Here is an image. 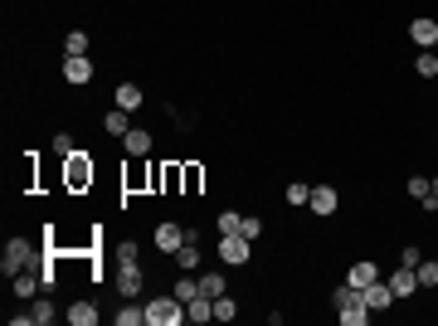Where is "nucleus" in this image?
Segmentation results:
<instances>
[{
	"mask_svg": "<svg viewBox=\"0 0 438 326\" xmlns=\"http://www.w3.org/2000/svg\"><path fill=\"white\" fill-rule=\"evenodd\" d=\"M181 322H185V302H181L176 292L146 302V326H181Z\"/></svg>",
	"mask_w": 438,
	"mask_h": 326,
	"instance_id": "nucleus-1",
	"label": "nucleus"
},
{
	"mask_svg": "<svg viewBox=\"0 0 438 326\" xmlns=\"http://www.w3.org/2000/svg\"><path fill=\"white\" fill-rule=\"evenodd\" d=\"M253 258V239H243V234H219V263L224 268H243Z\"/></svg>",
	"mask_w": 438,
	"mask_h": 326,
	"instance_id": "nucleus-2",
	"label": "nucleus"
},
{
	"mask_svg": "<svg viewBox=\"0 0 438 326\" xmlns=\"http://www.w3.org/2000/svg\"><path fill=\"white\" fill-rule=\"evenodd\" d=\"M64 161H69V176H64L69 190H83V185L93 180V161H88V151H73V156H64Z\"/></svg>",
	"mask_w": 438,
	"mask_h": 326,
	"instance_id": "nucleus-3",
	"label": "nucleus"
},
{
	"mask_svg": "<svg viewBox=\"0 0 438 326\" xmlns=\"http://www.w3.org/2000/svg\"><path fill=\"white\" fill-rule=\"evenodd\" d=\"M29 258H34V248H29L24 239H10V243H5V258H0V263H5V273L15 278V273H24V268H29Z\"/></svg>",
	"mask_w": 438,
	"mask_h": 326,
	"instance_id": "nucleus-4",
	"label": "nucleus"
},
{
	"mask_svg": "<svg viewBox=\"0 0 438 326\" xmlns=\"http://www.w3.org/2000/svg\"><path fill=\"white\" fill-rule=\"evenodd\" d=\"M390 292H395V302H404V297H414V292H419V273L400 263V273H390Z\"/></svg>",
	"mask_w": 438,
	"mask_h": 326,
	"instance_id": "nucleus-5",
	"label": "nucleus"
},
{
	"mask_svg": "<svg viewBox=\"0 0 438 326\" xmlns=\"http://www.w3.org/2000/svg\"><path fill=\"white\" fill-rule=\"evenodd\" d=\"M171 258H176V268H181V273H195V268H200V243H195V234H190V229H185V243H181Z\"/></svg>",
	"mask_w": 438,
	"mask_h": 326,
	"instance_id": "nucleus-6",
	"label": "nucleus"
},
{
	"mask_svg": "<svg viewBox=\"0 0 438 326\" xmlns=\"http://www.w3.org/2000/svg\"><path fill=\"white\" fill-rule=\"evenodd\" d=\"M360 297H365V307L370 312H385V307H395V292H390V283H370V288H360Z\"/></svg>",
	"mask_w": 438,
	"mask_h": 326,
	"instance_id": "nucleus-7",
	"label": "nucleus"
},
{
	"mask_svg": "<svg viewBox=\"0 0 438 326\" xmlns=\"http://www.w3.org/2000/svg\"><path fill=\"white\" fill-rule=\"evenodd\" d=\"M64 78H69V83H93V64H88V54L64 59Z\"/></svg>",
	"mask_w": 438,
	"mask_h": 326,
	"instance_id": "nucleus-8",
	"label": "nucleus"
},
{
	"mask_svg": "<svg viewBox=\"0 0 438 326\" xmlns=\"http://www.w3.org/2000/svg\"><path fill=\"white\" fill-rule=\"evenodd\" d=\"M181 243H185V229H181V224H171V219H166V224H161V229H156V248H161V253H176V248H181Z\"/></svg>",
	"mask_w": 438,
	"mask_h": 326,
	"instance_id": "nucleus-9",
	"label": "nucleus"
},
{
	"mask_svg": "<svg viewBox=\"0 0 438 326\" xmlns=\"http://www.w3.org/2000/svg\"><path fill=\"white\" fill-rule=\"evenodd\" d=\"M117 292H122V297H136V292H141V268H136V263H122V268H117Z\"/></svg>",
	"mask_w": 438,
	"mask_h": 326,
	"instance_id": "nucleus-10",
	"label": "nucleus"
},
{
	"mask_svg": "<svg viewBox=\"0 0 438 326\" xmlns=\"http://www.w3.org/2000/svg\"><path fill=\"white\" fill-rule=\"evenodd\" d=\"M185 322H215V297H205V292H200V297H190V302H185Z\"/></svg>",
	"mask_w": 438,
	"mask_h": 326,
	"instance_id": "nucleus-11",
	"label": "nucleus"
},
{
	"mask_svg": "<svg viewBox=\"0 0 438 326\" xmlns=\"http://www.w3.org/2000/svg\"><path fill=\"white\" fill-rule=\"evenodd\" d=\"M10 288H15V297H24V302H29V297H34V292L44 288V278L24 268V273H15V278H10Z\"/></svg>",
	"mask_w": 438,
	"mask_h": 326,
	"instance_id": "nucleus-12",
	"label": "nucleus"
},
{
	"mask_svg": "<svg viewBox=\"0 0 438 326\" xmlns=\"http://www.w3.org/2000/svg\"><path fill=\"white\" fill-rule=\"evenodd\" d=\"M409 39L424 44V49H434L438 44V20H414V24H409Z\"/></svg>",
	"mask_w": 438,
	"mask_h": 326,
	"instance_id": "nucleus-13",
	"label": "nucleus"
},
{
	"mask_svg": "<svg viewBox=\"0 0 438 326\" xmlns=\"http://www.w3.org/2000/svg\"><path fill=\"white\" fill-rule=\"evenodd\" d=\"M112 103H117L122 112H136V108H141V88H136V83H117Z\"/></svg>",
	"mask_w": 438,
	"mask_h": 326,
	"instance_id": "nucleus-14",
	"label": "nucleus"
},
{
	"mask_svg": "<svg viewBox=\"0 0 438 326\" xmlns=\"http://www.w3.org/2000/svg\"><path fill=\"white\" fill-rule=\"evenodd\" d=\"M341 322H346V326H365V322H370V307H365V297H360V292H355V302H346V307H341Z\"/></svg>",
	"mask_w": 438,
	"mask_h": 326,
	"instance_id": "nucleus-15",
	"label": "nucleus"
},
{
	"mask_svg": "<svg viewBox=\"0 0 438 326\" xmlns=\"http://www.w3.org/2000/svg\"><path fill=\"white\" fill-rule=\"evenodd\" d=\"M122 141H127V156H146V151H151V132H146V127H132Z\"/></svg>",
	"mask_w": 438,
	"mask_h": 326,
	"instance_id": "nucleus-16",
	"label": "nucleus"
},
{
	"mask_svg": "<svg viewBox=\"0 0 438 326\" xmlns=\"http://www.w3.org/2000/svg\"><path fill=\"white\" fill-rule=\"evenodd\" d=\"M307 205H312V210H317V215H336V190H331V185H317V190H312V200H307Z\"/></svg>",
	"mask_w": 438,
	"mask_h": 326,
	"instance_id": "nucleus-17",
	"label": "nucleus"
},
{
	"mask_svg": "<svg viewBox=\"0 0 438 326\" xmlns=\"http://www.w3.org/2000/svg\"><path fill=\"white\" fill-rule=\"evenodd\" d=\"M375 278H380V268H375V263H355V268L346 273V283H351V288H370Z\"/></svg>",
	"mask_w": 438,
	"mask_h": 326,
	"instance_id": "nucleus-18",
	"label": "nucleus"
},
{
	"mask_svg": "<svg viewBox=\"0 0 438 326\" xmlns=\"http://www.w3.org/2000/svg\"><path fill=\"white\" fill-rule=\"evenodd\" d=\"M64 317H69L73 326H93V322H98V307H93V302H73Z\"/></svg>",
	"mask_w": 438,
	"mask_h": 326,
	"instance_id": "nucleus-19",
	"label": "nucleus"
},
{
	"mask_svg": "<svg viewBox=\"0 0 438 326\" xmlns=\"http://www.w3.org/2000/svg\"><path fill=\"white\" fill-rule=\"evenodd\" d=\"M73 54H88V34L83 29H69L64 34V59H73Z\"/></svg>",
	"mask_w": 438,
	"mask_h": 326,
	"instance_id": "nucleus-20",
	"label": "nucleus"
},
{
	"mask_svg": "<svg viewBox=\"0 0 438 326\" xmlns=\"http://www.w3.org/2000/svg\"><path fill=\"white\" fill-rule=\"evenodd\" d=\"M200 292H205V297H224V292H229L224 273H205V278H200Z\"/></svg>",
	"mask_w": 438,
	"mask_h": 326,
	"instance_id": "nucleus-21",
	"label": "nucleus"
},
{
	"mask_svg": "<svg viewBox=\"0 0 438 326\" xmlns=\"http://www.w3.org/2000/svg\"><path fill=\"white\" fill-rule=\"evenodd\" d=\"M103 127H108V136H127V132H132V127H127V112H122V108H112L108 117H103Z\"/></svg>",
	"mask_w": 438,
	"mask_h": 326,
	"instance_id": "nucleus-22",
	"label": "nucleus"
},
{
	"mask_svg": "<svg viewBox=\"0 0 438 326\" xmlns=\"http://www.w3.org/2000/svg\"><path fill=\"white\" fill-rule=\"evenodd\" d=\"M29 312H34V326H49V322H54V297H34Z\"/></svg>",
	"mask_w": 438,
	"mask_h": 326,
	"instance_id": "nucleus-23",
	"label": "nucleus"
},
{
	"mask_svg": "<svg viewBox=\"0 0 438 326\" xmlns=\"http://www.w3.org/2000/svg\"><path fill=\"white\" fill-rule=\"evenodd\" d=\"M234 317H239V302H234L229 292H224V297H215V322H234Z\"/></svg>",
	"mask_w": 438,
	"mask_h": 326,
	"instance_id": "nucleus-24",
	"label": "nucleus"
},
{
	"mask_svg": "<svg viewBox=\"0 0 438 326\" xmlns=\"http://www.w3.org/2000/svg\"><path fill=\"white\" fill-rule=\"evenodd\" d=\"M414 69H419V78H438V54H434V49H424Z\"/></svg>",
	"mask_w": 438,
	"mask_h": 326,
	"instance_id": "nucleus-25",
	"label": "nucleus"
},
{
	"mask_svg": "<svg viewBox=\"0 0 438 326\" xmlns=\"http://www.w3.org/2000/svg\"><path fill=\"white\" fill-rule=\"evenodd\" d=\"M414 273H419V288H438V258H429V263H419Z\"/></svg>",
	"mask_w": 438,
	"mask_h": 326,
	"instance_id": "nucleus-26",
	"label": "nucleus"
},
{
	"mask_svg": "<svg viewBox=\"0 0 438 326\" xmlns=\"http://www.w3.org/2000/svg\"><path fill=\"white\" fill-rule=\"evenodd\" d=\"M283 200H288V205H307V200H312V190H307V185H302V180H292V185H288V195H283Z\"/></svg>",
	"mask_w": 438,
	"mask_h": 326,
	"instance_id": "nucleus-27",
	"label": "nucleus"
},
{
	"mask_svg": "<svg viewBox=\"0 0 438 326\" xmlns=\"http://www.w3.org/2000/svg\"><path fill=\"white\" fill-rule=\"evenodd\" d=\"M219 234H243V219L234 215V210H224L219 215Z\"/></svg>",
	"mask_w": 438,
	"mask_h": 326,
	"instance_id": "nucleus-28",
	"label": "nucleus"
},
{
	"mask_svg": "<svg viewBox=\"0 0 438 326\" xmlns=\"http://www.w3.org/2000/svg\"><path fill=\"white\" fill-rule=\"evenodd\" d=\"M400 263H404V268H419V263H424V253H419L414 243H404V248H400Z\"/></svg>",
	"mask_w": 438,
	"mask_h": 326,
	"instance_id": "nucleus-29",
	"label": "nucleus"
},
{
	"mask_svg": "<svg viewBox=\"0 0 438 326\" xmlns=\"http://www.w3.org/2000/svg\"><path fill=\"white\" fill-rule=\"evenodd\" d=\"M54 156H73V136H69V132L54 136Z\"/></svg>",
	"mask_w": 438,
	"mask_h": 326,
	"instance_id": "nucleus-30",
	"label": "nucleus"
},
{
	"mask_svg": "<svg viewBox=\"0 0 438 326\" xmlns=\"http://www.w3.org/2000/svg\"><path fill=\"white\" fill-rule=\"evenodd\" d=\"M429 190H434V180H424V176H414V180H409V195H419V200H424Z\"/></svg>",
	"mask_w": 438,
	"mask_h": 326,
	"instance_id": "nucleus-31",
	"label": "nucleus"
},
{
	"mask_svg": "<svg viewBox=\"0 0 438 326\" xmlns=\"http://www.w3.org/2000/svg\"><path fill=\"white\" fill-rule=\"evenodd\" d=\"M117 263H136V243H132V239L117 243Z\"/></svg>",
	"mask_w": 438,
	"mask_h": 326,
	"instance_id": "nucleus-32",
	"label": "nucleus"
},
{
	"mask_svg": "<svg viewBox=\"0 0 438 326\" xmlns=\"http://www.w3.org/2000/svg\"><path fill=\"white\" fill-rule=\"evenodd\" d=\"M258 234H263V219L248 215V219H243V239H258Z\"/></svg>",
	"mask_w": 438,
	"mask_h": 326,
	"instance_id": "nucleus-33",
	"label": "nucleus"
},
{
	"mask_svg": "<svg viewBox=\"0 0 438 326\" xmlns=\"http://www.w3.org/2000/svg\"><path fill=\"white\" fill-rule=\"evenodd\" d=\"M434 195H438V180H434Z\"/></svg>",
	"mask_w": 438,
	"mask_h": 326,
	"instance_id": "nucleus-34",
	"label": "nucleus"
},
{
	"mask_svg": "<svg viewBox=\"0 0 438 326\" xmlns=\"http://www.w3.org/2000/svg\"><path fill=\"white\" fill-rule=\"evenodd\" d=\"M434 49H438V44H434Z\"/></svg>",
	"mask_w": 438,
	"mask_h": 326,
	"instance_id": "nucleus-35",
	"label": "nucleus"
}]
</instances>
